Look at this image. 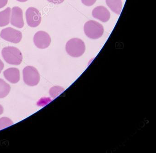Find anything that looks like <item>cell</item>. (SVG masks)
I'll list each match as a JSON object with an SVG mask.
<instances>
[{
    "mask_svg": "<svg viewBox=\"0 0 156 153\" xmlns=\"http://www.w3.org/2000/svg\"><path fill=\"white\" fill-rule=\"evenodd\" d=\"M4 64L2 61L0 59V73H1L2 71L4 68Z\"/></svg>",
    "mask_w": 156,
    "mask_h": 153,
    "instance_id": "cell-19",
    "label": "cell"
},
{
    "mask_svg": "<svg viewBox=\"0 0 156 153\" xmlns=\"http://www.w3.org/2000/svg\"><path fill=\"white\" fill-rule=\"evenodd\" d=\"M84 31L87 37L90 39H97L103 36L104 28L103 25L98 22L90 20L85 24Z\"/></svg>",
    "mask_w": 156,
    "mask_h": 153,
    "instance_id": "cell-3",
    "label": "cell"
},
{
    "mask_svg": "<svg viewBox=\"0 0 156 153\" xmlns=\"http://www.w3.org/2000/svg\"><path fill=\"white\" fill-rule=\"evenodd\" d=\"M97 0H82V3L87 6H92L94 4Z\"/></svg>",
    "mask_w": 156,
    "mask_h": 153,
    "instance_id": "cell-16",
    "label": "cell"
},
{
    "mask_svg": "<svg viewBox=\"0 0 156 153\" xmlns=\"http://www.w3.org/2000/svg\"><path fill=\"white\" fill-rule=\"evenodd\" d=\"M23 81L30 86L37 85L40 81V75L37 69L33 66H26L23 70Z\"/></svg>",
    "mask_w": 156,
    "mask_h": 153,
    "instance_id": "cell-4",
    "label": "cell"
},
{
    "mask_svg": "<svg viewBox=\"0 0 156 153\" xmlns=\"http://www.w3.org/2000/svg\"><path fill=\"white\" fill-rule=\"evenodd\" d=\"M51 42L50 35L44 31H38L34 36V42L36 47L40 49H45L49 47Z\"/></svg>",
    "mask_w": 156,
    "mask_h": 153,
    "instance_id": "cell-7",
    "label": "cell"
},
{
    "mask_svg": "<svg viewBox=\"0 0 156 153\" xmlns=\"http://www.w3.org/2000/svg\"><path fill=\"white\" fill-rule=\"evenodd\" d=\"M2 57L8 63L19 65L23 61V55L20 49L14 46H6L2 51Z\"/></svg>",
    "mask_w": 156,
    "mask_h": 153,
    "instance_id": "cell-1",
    "label": "cell"
},
{
    "mask_svg": "<svg viewBox=\"0 0 156 153\" xmlns=\"http://www.w3.org/2000/svg\"><path fill=\"white\" fill-rule=\"evenodd\" d=\"M3 75L8 81L13 84L18 83L20 78V70L15 67L6 69L3 72Z\"/></svg>",
    "mask_w": 156,
    "mask_h": 153,
    "instance_id": "cell-10",
    "label": "cell"
},
{
    "mask_svg": "<svg viewBox=\"0 0 156 153\" xmlns=\"http://www.w3.org/2000/svg\"><path fill=\"white\" fill-rule=\"evenodd\" d=\"M85 49L84 42L79 38L70 39L66 46V50L67 53L73 57H79L83 55Z\"/></svg>",
    "mask_w": 156,
    "mask_h": 153,
    "instance_id": "cell-2",
    "label": "cell"
},
{
    "mask_svg": "<svg viewBox=\"0 0 156 153\" xmlns=\"http://www.w3.org/2000/svg\"><path fill=\"white\" fill-rule=\"evenodd\" d=\"M13 124V123L12 120L9 117H2L0 118V130L10 126Z\"/></svg>",
    "mask_w": 156,
    "mask_h": 153,
    "instance_id": "cell-14",
    "label": "cell"
},
{
    "mask_svg": "<svg viewBox=\"0 0 156 153\" xmlns=\"http://www.w3.org/2000/svg\"><path fill=\"white\" fill-rule=\"evenodd\" d=\"M3 107L1 105H0V115L3 113Z\"/></svg>",
    "mask_w": 156,
    "mask_h": 153,
    "instance_id": "cell-20",
    "label": "cell"
},
{
    "mask_svg": "<svg viewBox=\"0 0 156 153\" xmlns=\"http://www.w3.org/2000/svg\"><path fill=\"white\" fill-rule=\"evenodd\" d=\"M63 89L61 87H54L50 89V94L52 97L55 98L57 96L59 95L61 93L63 92Z\"/></svg>",
    "mask_w": 156,
    "mask_h": 153,
    "instance_id": "cell-15",
    "label": "cell"
},
{
    "mask_svg": "<svg viewBox=\"0 0 156 153\" xmlns=\"http://www.w3.org/2000/svg\"><path fill=\"white\" fill-rule=\"evenodd\" d=\"M26 22L29 26L36 27L39 26L41 22V15L40 11L33 7H29L26 12Z\"/></svg>",
    "mask_w": 156,
    "mask_h": 153,
    "instance_id": "cell-6",
    "label": "cell"
},
{
    "mask_svg": "<svg viewBox=\"0 0 156 153\" xmlns=\"http://www.w3.org/2000/svg\"><path fill=\"white\" fill-rule=\"evenodd\" d=\"M17 1H19V2H26L28 1V0H17Z\"/></svg>",
    "mask_w": 156,
    "mask_h": 153,
    "instance_id": "cell-21",
    "label": "cell"
},
{
    "mask_svg": "<svg viewBox=\"0 0 156 153\" xmlns=\"http://www.w3.org/2000/svg\"><path fill=\"white\" fill-rule=\"evenodd\" d=\"M8 2V0H0V9L6 6Z\"/></svg>",
    "mask_w": 156,
    "mask_h": 153,
    "instance_id": "cell-17",
    "label": "cell"
},
{
    "mask_svg": "<svg viewBox=\"0 0 156 153\" xmlns=\"http://www.w3.org/2000/svg\"><path fill=\"white\" fill-rule=\"evenodd\" d=\"M11 90L9 84L0 78V98H4L9 95Z\"/></svg>",
    "mask_w": 156,
    "mask_h": 153,
    "instance_id": "cell-13",
    "label": "cell"
},
{
    "mask_svg": "<svg viewBox=\"0 0 156 153\" xmlns=\"http://www.w3.org/2000/svg\"><path fill=\"white\" fill-rule=\"evenodd\" d=\"M50 2L52 3L55 4H60L63 2L64 0H47Z\"/></svg>",
    "mask_w": 156,
    "mask_h": 153,
    "instance_id": "cell-18",
    "label": "cell"
},
{
    "mask_svg": "<svg viewBox=\"0 0 156 153\" xmlns=\"http://www.w3.org/2000/svg\"><path fill=\"white\" fill-rule=\"evenodd\" d=\"M0 36L5 41L13 43H18L21 41L23 35L20 31L9 27L2 30Z\"/></svg>",
    "mask_w": 156,
    "mask_h": 153,
    "instance_id": "cell-5",
    "label": "cell"
},
{
    "mask_svg": "<svg viewBox=\"0 0 156 153\" xmlns=\"http://www.w3.org/2000/svg\"><path fill=\"white\" fill-rule=\"evenodd\" d=\"M92 15L95 18L103 22H107L110 19V13L108 10L104 6L95 7L92 12Z\"/></svg>",
    "mask_w": 156,
    "mask_h": 153,
    "instance_id": "cell-9",
    "label": "cell"
},
{
    "mask_svg": "<svg viewBox=\"0 0 156 153\" xmlns=\"http://www.w3.org/2000/svg\"><path fill=\"white\" fill-rule=\"evenodd\" d=\"M106 3L112 12L116 14H120L122 8L121 0H106Z\"/></svg>",
    "mask_w": 156,
    "mask_h": 153,
    "instance_id": "cell-11",
    "label": "cell"
},
{
    "mask_svg": "<svg viewBox=\"0 0 156 153\" xmlns=\"http://www.w3.org/2000/svg\"><path fill=\"white\" fill-rule=\"evenodd\" d=\"M10 22L12 25L17 28H22L24 26L23 12L21 8L18 6H14L12 8Z\"/></svg>",
    "mask_w": 156,
    "mask_h": 153,
    "instance_id": "cell-8",
    "label": "cell"
},
{
    "mask_svg": "<svg viewBox=\"0 0 156 153\" xmlns=\"http://www.w3.org/2000/svg\"><path fill=\"white\" fill-rule=\"evenodd\" d=\"M11 9L10 7H7L3 11L0 12V26L3 27L9 24L10 21V15Z\"/></svg>",
    "mask_w": 156,
    "mask_h": 153,
    "instance_id": "cell-12",
    "label": "cell"
}]
</instances>
